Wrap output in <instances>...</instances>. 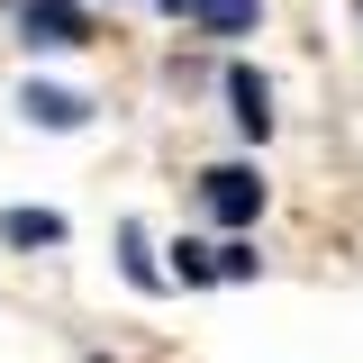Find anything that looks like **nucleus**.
<instances>
[{"mask_svg": "<svg viewBox=\"0 0 363 363\" xmlns=\"http://www.w3.org/2000/svg\"><path fill=\"white\" fill-rule=\"evenodd\" d=\"M200 200H209V218H218V227H255L264 182H255V164H209V173H200Z\"/></svg>", "mask_w": 363, "mask_h": 363, "instance_id": "obj_1", "label": "nucleus"}, {"mask_svg": "<svg viewBox=\"0 0 363 363\" xmlns=\"http://www.w3.org/2000/svg\"><path fill=\"white\" fill-rule=\"evenodd\" d=\"M0 236L9 245H64V218L55 209H0Z\"/></svg>", "mask_w": 363, "mask_h": 363, "instance_id": "obj_6", "label": "nucleus"}, {"mask_svg": "<svg viewBox=\"0 0 363 363\" xmlns=\"http://www.w3.org/2000/svg\"><path fill=\"white\" fill-rule=\"evenodd\" d=\"M227 100H236V128H245V136L272 128V82L255 73V64H227Z\"/></svg>", "mask_w": 363, "mask_h": 363, "instance_id": "obj_3", "label": "nucleus"}, {"mask_svg": "<svg viewBox=\"0 0 363 363\" xmlns=\"http://www.w3.org/2000/svg\"><path fill=\"white\" fill-rule=\"evenodd\" d=\"M173 272H182V281H218V245H191V236H182V245H173Z\"/></svg>", "mask_w": 363, "mask_h": 363, "instance_id": "obj_8", "label": "nucleus"}, {"mask_svg": "<svg viewBox=\"0 0 363 363\" xmlns=\"http://www.w3.org/2000/svg\"><path fill=\"white\" fill-rule=\"evenodd\" d=\"M18 109H28L37 128H82V118H91L82 91H55V82H28V91H18Z\"/></svg>", "mask_w": 363, "mask_h": 363, "instance_id": "obj_4", "label": "nucleus"}, {"mask_svg": "<svg viewBox=\"0 0 363 363\" xmlns=\"http://www.w3.org/2000/svg\"><path fill=\"white\" fill-rule=\"evenodd\" d=\"M118 245H128V281L136 291H164V272H155V255H145V227H118Z\"/></svg>", "mask_w": 363, "mask_h": 363, "instance_id": "obj_7", "label": "nucleus"}, {"mask_svg": "<svg viewBox=\"0 0 363 363\" xmlns=\"http://www.w3.org/2000/svg\"><path fill=\"white\" fill-rule=\"evenodd\" d=\"M18 28H28V45H91V18H82V0H28L18 9Z\"/></svg>", "mask_w": 363, "mask_h": 363, "instance_id": "obj_2", "label": "nucleus"}, {"mask_svg": "<svg viewBox=\"0 0 363 363\" xmlns=\"http://www.w3.org/2000/svg\"><path fill=\"white\" fill-rule=\"evenodd\" d=\"M245 272H255V245H236V236H227V245H218V281H245Z\"/></svg>", "mask_w": 363, "mask_h": 363, "instance_id": "obj_9", "label": "nucleus"}, {"mask_svg": "<svg viewBox=\"0 0 363 363\" xmlns=\"http://www.w3.org/2000/svg\"><path fill=\"white\" fill-rule=\"evenodd\" d=\"M182 18H200V28H218V37H245L255 18H264V0H164Z\"/></svg>", "mask_w": 363, "mask_h": 363, "instance_id": "obj_5", "label": "nucleus"}]
</instances>
